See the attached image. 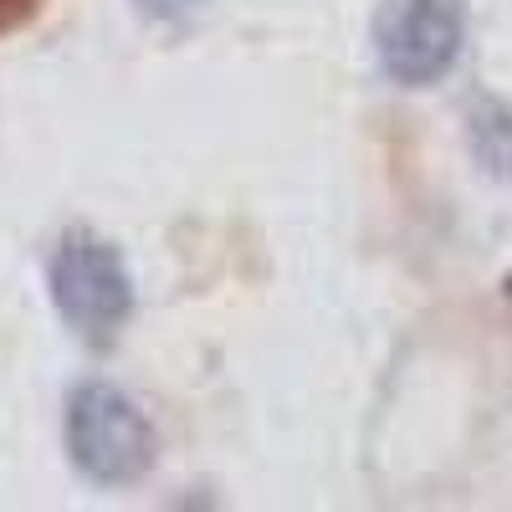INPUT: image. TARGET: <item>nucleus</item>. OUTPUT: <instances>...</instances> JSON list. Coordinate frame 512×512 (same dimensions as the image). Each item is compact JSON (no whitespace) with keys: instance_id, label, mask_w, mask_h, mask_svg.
Listing matches in <instances>:
<instances>
[{"instance_id":"nucleus-1","label":"nucleus","mask_w":512,"mask_h":512,"mask_svg":"<svg viewBox=\"0 0 512 512\" xmlns=\"http://www.w3.org/2000/svg\"><path fill=\"white\" fill-rule=\"evenodd\" d=\"M67 456L88 482L128 487L149 477V466L159 456V436L149 415L123 390L93 379V384H77L67 400Z\"/></svg>"},{"instance_id":"nucleus-2","label":"nucleus","mask_w":512,"mask_h":512,"mask_svg":"<svg viewBox=\"0 0 512 512\" xmlns=\"http://www.w3.org/2000/svg\"><path fill=\"white\" fill-rule=\"evenodd\" d=\"M52 303L88 344H113L134 313V282L123 256L88 231H67L52 251Z\"/></svg>"},{"instance_id":"nucleus-3","label":"nucleus","mask_w":512,"mask_h":512,"mask_svg":"<svg viewBox=\"0 0 512 512\" xmlns=\"http://www.w3.org/2000/svg\"><path fill=\"white\" fill-rule=\"evenodd\" d=\"M466 41L461 0H384L374 16V52L379 67L400 88H431L441 82Z\"/></svg>"},{"instance_id":"nucleus-4","label":"nucleus","mask_w":512,"mask_h":512,"mask_svg":"<svg viewBox=\"0 0 512 512\" xmlns=\"http://www.w3.org/2000/svg\"><path fill=\"white\" fill-rule=\"evenodd\" d=\"M466 139H472V154L492 175H512V108H502L497 98H482L466 113Z\"/></svg>"},{"instance_id":"nucleus-5","label":"nucleus","mask_w":512,"mask_h":512,"mask_svg":"<svg viewBox=\"0 0 512 512\" xmlns=\"http://www.w3.org/2000/svg\"><path fill=\"white\" fill-rule=\"evenodd\" d=\"M134 6L149 21H159V26H185V21H195L210 6V0H134Z\"/></svg>"},{"instance_id":"nucleus-6","label":"nucleus","mask_w":512,"mask_h":512,"mask_svg":"<svg viewBox=\"0 0 512 512\" xmlns=\"http://www.w3.org/2000/svg\"><path fill=\"white\" fill-rule=\"evenodd\" d=\"M41 6H47V0H0V36H11V31L31 26Z\"/></svg>"}]
</instances>
